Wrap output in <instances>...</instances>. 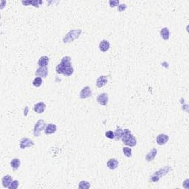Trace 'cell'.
I'll return each instance as SVG.
<instances>
[{
	"instance_id": "6da1fadb",
	"label": "cell",
	"mask_w": 189,
	"mask_h": 189,
	"mask_svg": "<svg viewBox=\"0 0 189 189\" xmlns=\"http://www.w3.org/2000/svg\"><path fill=\"white\" fill-rule=\"evenodd\" d=\"M56 71L58 74H62L64 76L69 77L73 74L74 70L71 64V58L64 56L61 58V63L56 66Z\"/></svg>"
},
{
	"instance_id": "7a4b0ae2",
	"label": "cell",
	"mask_w": 189,
	"mask_h": 189,
	"mask_svg": "<svg viewBox=\"0 0 189 189\" xmlns=\"http://www.w3.org/2000/svg\"><path fill=\"white\" fill-rule=\"evenodd\" d=\"M121 140L126 145H128L130 147L135 146L137 144L136 138H134V135L131 134L130 130H129L128 129L124 130V134H123Z\"/></svg>"
},
{
	"instance_id": "3957f363",
	"label": "cell",
	"mask_w": 189,
	"mask_h": 189,
	"mask_svg": "<svg viewBox=\"0 0 189 189\" xmlns=\"http://www.w3.org/2000/svg\"><path fill=\"white\" fill-rule=\"evenodd\" d=\"M171 170V167L169 166H166L165 167L161 168L159 170L156 171L150 177V181L153 183H157L159 180V179L164 177L165 175L167 174Z\"/></svg>"
},
{
	"instance_id": "277c9868",
	"label": "cell",
	"mask_w": 189,
	"mask_h": 189,
	"mask_svg": "<svg viewBox=\"0 0 189 189\" xmlns=\"http://www.w3.org/2000/svg\"><path fill=\"white\" fill-rule=\"evenodd\" d=\"M82 33L81 29H74L70 30L66 34V36L63 38V42L64 43H70L75 41V39H78Z\"/></svg>"
},
{
	"instance_id": "5b68a950",
	"label": "cell",
	"mask_w": 189,
	"mask_h": 189,
	"mask_svg": "<svg viewBox=\"0 0 189 189\" xmlns=\"http://www.w3.org/2000/svg\"><path fill=\"white\" fill-rule=\"evenodd\" d=\"M46 127V124L44 120H39L35 124L34 129H33V135L36 138H39L40 136L41 131L44 130Z\"/></svg>"
},
{
	"instance_id": "8992f818",
	"label": "cell",
	"mask_w": 189,
	"mask_h": 189,
	"mask_svg": "<svg viewBox=\"0 0 189 189\" xmlns=\"http://www.w3.org/2000/svg\"><path fill=\"white\" fill-rule=\"evenodd\" d=\"M34 145V142L27 138H23L19 141V147H20L21 149H25L26 148L32 147Z\"/></svg>"
},
{
	"instance_id": "52a82bcc",
	"label": "cell",
	"mask_w": 189,
	"mask_h": 189,
	"mask_svg": "<svg viewBox=\"0 0 189 189\" xmlns=\"http://www.w3.org/2000/svg\"><path fill=\"white\" fill-rule=\"evenodd\" d=\"M92 89L89 86H85L80 92V98L86 99L92 96Z\"/></svg>"
},
{
	"instance_id": "ba28073f",
	"label": "cell",
	"mask_w": 189,
	"mask_h": 189,
	"mask_svg": "<svg viewBox=\"0 0 189 189\" xmlns=\"http://www.w3.org/2000/svg\"><path fill=\"white\" fill-rule=\"evenodd\" d=\"M97 101L102 106H106L109 102V96L106 93H100L98 96Z\"/></svg>"
},
{
	"instance_id": "9c48e42d",
	"label": "cell",
	"mask_w": 189,
	"mask_h": 189,
	"mask_svg": "<svg viewBox=\"0 0 189 189\" xmlns=\"http://www.w3.org/2000/svg\"><path fill=\"white\" fill-rule=\"evenodd\" d=\"M169 137L168 136L167 134H159V135H157V137L156 138L157 143L159 145H163L169 141Z\"/></svg>"
},
{
	"instance_id": "30bf717a",
	"label": "cell",
	"mask_w": 189,
	"mask_h": 189,
	"mask_svg": "<svg viewBox=\"0 0 189 189\" xmlns=\"http://www.w3.org/2000/svg\"><path fill=\"white\" fill-rule=\"evenodd\" d=\"M46 109V104L44 102H39L36 104L34 105L33 110L38 114H41L44 112Z\"/></svg>"
},
{
	"instance_id": "8fae6325",
	"label": "cell",
	"mask_w": 189,
	"mask_h": 189,
	"mask_svg": "<svg viewBox=\"0 0 189 189\" xmlns=\"http://www.w3.org/2000/svg\"><path fill=\"white\" fill-rule=\"evenodd\" d=\"M108 83V77L106 75H101L98 77L96 81V85L98 88H101L104 86Z\"/></svg>"
},
{
	"instance_id": "7c38bea8",
	"label": "cell",
	"mask_w": 189,
	"mask_h": 189,
	"mask_svg": "<svg viewBox=\"0 0 189 189\" xmlns=\"http://www.w3.org/2000/svg\"><path fill=\"white\" fill-rule=\"evenodd\" d=\"M44 133H45L46 135L54 134V133L57 131V126L55 125V124H50L45 127V129H44Z\"/></svg>"
},
{
	"instance_id": "4fadbf2b",
	"label": "cell",
	"mask_w": 189,
	"mask_h": 189,
	"mask_svg": "<svg viewBox=\"0 0 189 189\" xmlns=\"http://www.w3.org/2000/svg\"><path fill=\"white\" fill-rule=\"evenodd\" d=\"M48 75V70H47V67H40L38 68L36 71V75L41 78H46Z\"/></svg>"
},
{
	"instance_id": "5bb4252c",
	"label": "cell",
	"mask_w": 189,
	"mask_h": 189,
	"mask_svg": "<svg viewBox=\"0 0 189 189\" xmlns=\"http://www.w3.org/2000/svg\"><path fill=\"white\" fill-rule=\"evenodd\" d=\"M12 182H13V178L11 175L9 174L5 175V176H4L2 179V183L4 188H8V187H9L10 185L11 184Z\"/></svg>"
},
{
	"instance_id": "9a60e30c",
	"label": "cell",
	"mask_w": 189,
	"mask_h": 189,
	"mask_svg": "<svg viewBox=\"0 0 189 189\" xmlns=\"http://www.w3.org/2000/svg\"><path fill=\"white\" fill-rule=\"evenodd\" d=\"M106 165H107V167L110 169H111V170H115V169H116L117 168V166H118L119 165V163H118V161H117L116 159H115V158H112V159L108 160Z\"/></svg>"
},
{
	"instance_id": "2e32d148",
	"label": "cell",
	"mask_w": 189,
	"mask_h": 189,
	"mask_svg": "<svg viewBox=\"0 0 189 189\" xmlns=\"http://www.w3.org/2000/svg\"><path fill=\"white\" fill-rule=\"evenodd\" d=\"M110 44L107 40H102L100 44H99V49H100V51L103 52V53L107 52L109 50V49H110Z\"/></svg>"
},
{
	"instance_id": "e0dca14e",
	"label": "cell",
	"mask_w": 189,
	"mask_h": 189,
	"mask_svg": "<svg viewBox=\"0 0 189 189\" xmlns=\"http://www.w3.org/2000/svg\"><path fill=\"white\" fill-rule=\"evenodd\" d=\"M49 61H50V59H49L48 57L46 56H43L38 61V65L40 67H47L49 64Z\"/></svg>"
},
{
	"instance_id": "ac0fdd59",
	"label": "cell",
	"mask_w": 189,
	"mask_h": 189,
	"mask_svg": "<svg viewBox=\"0 0 189 189\" xmlns=\"http://www.w3.org/2000/svg\"><path fill=\"white\" fill-rule=\"evenodd\" d=\"M157 154V150L156 148H152V150L148 152L146 155V156H145V160H146L147 162L152 161L153 159H155Z\"/></svg>"
},
{
	"instance_id": "d6986e66",
	"label": "cell",
	"mask_w": 189,
	"mask_h": 189,
	"mask_svg": "<svg viewBox=\"0 0 189 189\" xmlns=\"http://www.w3.org/2000/svg\"><path fill=\"white\" fill-rule=\"evenodd\" d=\"M10 165H11V168L13 169V171H16L21 166L20 159H19V158H14V159H13L11 161Z\"/></svg>"
},
{
	"instance_id": "ffe728a7",
	"label": "cell",
	"mask_w": 189,
	"mask_h": 189,
	"mask_svg": "<svg viewBox=\"0 0 189 189\" xmlns=\"http://www.w3.org/2000/svg\"><path fill=\"white\" fill-rule=\"evenodd\" d=\"M160 36L163 38V40L165 41H168L170 37V31H169L168 27H163L160 30Z\"/></svg>"
},
{
	"instance_id": "44dd1931",
	"label": "cell",
	"mask_w": 189,
	"mask_h": 189,
	"mask_svg": "<svg viewBox=\"0 0 189 189\" xmlns=\"http://www.w3.org/2000/svg\"><path fill=\"white\" fill-rule=\"evenodd\" d=\"M114 134H115V140L116 141H119V140L121 139V138H122L123 134H124V130L120 128V127L117 126V129H116L115 131L114 132Z\"/></svg>"
},
{
	"instance_id": "7402d4cb",
	"label": "cell",
	"mask_w": 189,
	"mask_h": 189,
	"mask_svg": "<svg viewBox=\"0 0 189 189\" xmlns=\"http://www.w3.org/2000/svg\"><path fill=\"white\" fill-rule=\"evenodd\" d=\"M22 3L25 5H32L33 7H36V8H39V5L40 4H42V1H37V0H34V1H22Z\"/></svg>"
},
{
	"instance_id": "603a6c76",
	"label": "cell",
	"mask_w": 189,
	"mask_h": 189,
	"mask_svg": "<svg viewBox=\"0 0 189 189\" xmlns=\"http://www.w3.org/2000/svg\"><path fill=\"white\" fill-rule=\"evenodd\" d=\"M90 183L85 180H82L78 184V188L79 189H88L90 188Z\"/></svg>"
},
{
	"instance_id": "cb8c5ba5",
	"label": "cell",
	"mask_w": 189,
	"mask_h": 189,
	"mask_svg": "<svg viewBox=\"0 0 189 189\" xmlns=\"http://www.w3.org/2000/svg\"><path fill=\"white\" fill-rule=\"evenodd\" d=\"M42 78L41 77H36L34 80H33V85L36 87H39V86H41L42 84Z\"/></svg>"
},
{
	"instance_id": "d4e9b609",
	"label": "cell",
	"mask_w": 189,
	"mask_h": 189,
	"mask_svg": "<svg viewBox=\"0 0 189 189\" xmlns=\"http://www.w3.org/2000/svg\"><path fill=\"white\" fill-rule=\"evenodd\" d=\"M123 152H124V155L126 156L127 157H131L132 156V150L129 147H124L123 148Z\"/></svg>"
},
{
	"instance_id": "484cf974",
	"label": "cell",
	"mask_w": 189,
	"mask_h": 189,
	"mask_svg": "<svg viewBox=\"0 0 189 189\" xmlns=\"http://www.w3.org/2000/svg\"><path fill=\"white\" fill-rule=\"evenodd\" d=\"M19 185V183L18 180H13V182L11 183V184L10 185V186L8 187L9 189H16Z\"/></svg>"
},
{
	"instance_id": "4316f807",
	"label": "cell",
	"mask_w": 189,
	"mask_h": 189,
	"mask_svg": "<svg viewBox=\"0 0 189 189\" xmlns=\"http://www.w3.org/2000/svg\"><path fill=\"white\" fill-rule=\"evenodd\" d=\"M109 5L111 8H115V7L118 6L120 5V2H119V0H110V1H109Z\"/></svg>"
},
{
	"instance_id": "83f0119b",
	"label": "cell",
	"mask_w": 189,
	"mask_h": 189,
	"mask_svg": "<svg viewBox=\"0 0 189 189\" xmlns=\"http://www.w3.org/2000/svg\"><path fill=\"white\" fill-rule=\"evenodd\" d=\"M106 137L109 139H115V134L112 131H106V134H105Z\"/></svg>"
},
{
	"instance_id": "f1b7e54d",
	"label": "cell",
	"mask_w": 189,
	"mask_h": 189,
	"mask_svg": "<svg viewBox=\"0 0 189 189\" xmlns=\"http://www.w3.org/2000/svg\"><path fill=\"white\" fill-rule=\"evenodd\" d=\"M126 8L127 6L125 4H120V5H119L118 6H117V10H118V11H120V12H122V11H125Z\"/></svg>"
},
{
	"instance_id": "f546056e",
	"label": "cell",
	"mask_w": 189,
	"mask_h": 189,
	"mask_svg": "<svg viewBox=\"0 0 189 189\" xmlns=\"http://www.w3.org/2000/svg\"><path fill=\"white\" fill-rule=\"evenodd\" d=\"M5 3H6V2H5V1H3V2H2V6H1V9H2V8H4V4Z\"/></svg>"
},
{
	"instance_id": "4dcf8cb0",
	"label": "cell",
	"mask_w": 189,
	"mask_h": 189,
	"mask_svg": "<svg viewBox=\"0 0 189 189\" xmlns=\"http://www.w3.org/2000/svg\"><path fill=\"white\" fill-rule=\"evenodd\" d=\"M27 110H28V108H27V107H26V108H25V115H27Z\"/></svg>"
}]
</instances>
